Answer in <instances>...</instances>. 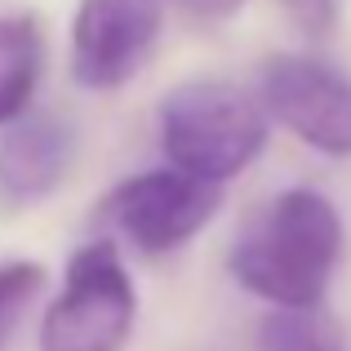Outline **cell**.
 Instances as JSON below:
<instances>
[{
	"label": "cell",
	"instance_id": "6da1fadb",
	"mask_svg": "<svg viewBox=\"0 0 351 351\" xmlns=\"http://www.w3.org/2000/svg\"><path fill=\"white\" fill-rule=\"evenodd\" d=\"M343 258V218L334 200L289 187L236 236L227 267L236 285L271 307H316Z\"/></svg>",
	"mask_w": 351,
	"mask_h": 351
},
{
	"label": "cell",
	"instance_id": "7a4b0ae2",
	"mask_svg": "<svg viewBox=\"0 0 351 351\" xmlns=\"http://www.w3.org/2000/svg\"><path fill=\"white\" fill-rule=\"evenodd\" d=\"M156 125L173 169L223 187L263 156L271 116L227 80H182L160 98Z\"/></svg>",
	"mask_w": 351,
	"mask_h": 351
},
{
	"label": "cell",
	"instance_id": "3957f363",
	"mask_svg": "<svg viewBox=\"0 0 351 351\" xmlns=\"http://www.w3.org/2000/svg\"><path fill=\"white\" fill-rule=\"evenodd\" d=\"M138 320V289L112 240L71 254L62 293L40 320V351H125Z\"/></svg>",
	"mask_w": 351,
	"mask_h": 351
},
{
	"label": "cell",
	"instance_id": "277c9868",
	"mask_svg": "<svg viewBox=\"0 0 351 351\" xmlns=\"http://www.w3.org/2000/svg\"><path fill=\"white\" fill-rule=\"evenodd\" d=\"M223 205V187L182 169H147L107 191L98 214L143 254H169L187 245Z\"/></svg>",
	"mask_w": 351,
	"mask_h": 351
},
{
	"label": "cell",
	"instance_id": "5b68a950",
	"mask_svg": "<svg viewBox=\"0 0 351 351\" xmlns=\"http://www.w3.org/2000/svg\"><path fill=\"white\" fill-rule=\"evenodd\" d=\"M263 107L325 156H351V76L320 58L276 53L263 67Z\"/></svg>",
	"mask_w": 351,
	"mask_h": 351
},
{
	"label": "cell",
	"instance_id": "8992f818",
	"mask_svg": "<svg viewBox=\"0 0 351 351\" xmlns=\"http://www.w3.org/2000/svg\"><path fill=\"white\" fill-rule=\"evenodd\" d=\"M156 36V0H80L71 18V80L94 94L120 89L152 58Z\"/></svg>",
	"mask_w": 351,
	"mask_h": 351
},
{
	"label": "cell",
	"instance_id": "52a82bcc",
	"mask_svg": "<svg viewBox=\"0 0 351 351\" xmlns=\"http://www.w3.org/2000/svg\"><path fill=\"white\" fill-rule=\"evenodd\" d=\"M76 160V125L67 116H18L0 138V214H23L62 187Z\"/></svg>",
	"mask_w": 351,
	"mask_h": 351
},
{
	"label": "cell",
	"instance_id": "ba28073f",
	"mask_svg": "<svg viewBox=\"0 0 351 351\" xmlns=\"http://www.w3.org/2000/svg\"><path fill=\"white\" fill-rule=\"evenodd\" d=\"M45 71V27L36 14H0V129L32 107Z\"/></svg>",
	"mask_w": 351,
	"mask_h": 351
},
{
	"label": "cell",
	"instance_id": "9c48e42d",
	"mask_svg": "<svg viewBox=\"0 0 351 351\" xmlns=\"http://www.w3.org/2000/svg\"><path fill=\"white\" fill-rule=\"evenodd\" d=\"M258 351H343L338 320L325 307H276L258 325Z\"/></svg>",
	"mask_w": 351,
	"mask_h": 351
},
{
	"label": "cell",
	"instance_id": "30bf717a",
	"mask_svg": "<svg viewBox=\"0 0 351 351\" xmlns=\"http://www.w3.org/2000/svg\"><path fill=\"white\" fill-rule=\"evenodd\" d=\"M45 289V267L40 263H0V351L9 347L18 320Z\"/></svg>",
	"mask_w": 351,
	"mask_h": 351
},
{
	"label": "cell",
	"instance_id": "8fae6325",
	"mask_svg": "<svg viewBox=\"0 0 351 351\" xmlns=\"http://www.w3.org/2000/svg\"><path fill=\"white\" fill-rule=\"evenodd\" d=\"M280 5L293 18V27L307 36H329L338 23V0H280Z\"/></svg>",
	"mask_w": 351,
	"mask_h": 351
},
{
	"label": "cell",
	"instance_id": "7c38bea8",
	"mask_svg": "<svg viewBox=\"0 0 351 351\" xmlns=\"http://www.w3.org/2000/svg\"><path fill=\"white\" fill-rule=\"evenodd\" d=\"M182 5H187L196 18H205V23H218V18H232L245 0H182Z\"/></svg>",
	"mask_w": 351,
	"mask_h": 351
}]
</instances>
